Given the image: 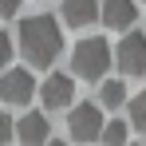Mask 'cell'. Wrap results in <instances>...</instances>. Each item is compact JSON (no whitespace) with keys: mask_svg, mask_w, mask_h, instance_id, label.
Here are the masks:
<instances>
[{"mask_svg":"<svg viewBox=\"0 0 146 146\" xmlns=\"http://www.w3.org/2000/svg\"><path fill=\"white\" fill-rule=\"evenodd\" d=\"M16 40H20V55H24L32 67H51L59 59V51H63V28H59L55 16L40 12V16L20 20Z\"/></svg>","mask_w":146,"mask_h":146,"instance_id":"obj_1","label":"cell"},{"mask_svg":"<svg viewBox=\"0 0 146 146\" xmlns=\"http://www.w3.org/2000/svg\"><path fill=\"white\" fill-rule=\"evenodd\" d=\"M115 63V55H111V44L103 40V36H87V40H79L71 51V75H79V79H103L107 75V67Z\"/></svg>","mask_w":146,"mask_h":146,"instance_id":"obj_2","label":"cell"},{"mask_svg":"<svg viewBox=\"0 0 146 146\" xmlns=\"http://www.w3.org/2000/svg\"><path fill=\"white\" fill-rule=\"evenodd\" d=\"M103 107L99 103H75L71 115H67V134H71L75 142H95L99 134H103Z\"/></svg>","mask_w":146,"mask_h":146,"instance_id":"obj_3","label":"cell"},{"mask_svg":"<svg viewBox=\"0 0 146 146\" xmlns=\"http://www.w3.org/2000/svg\"><path fill=\"white\" fill-rule=\"evenodd\" d=\"M115 63L122 75H146V36L142 32H122L119 48H115Z\"/></svg>","mask_w":146,"mask_h":146,"instance_id":"obj_4","label":"cell"},{"mask_svg":"<svg viewBox=\"0 0 146 146\" xmlns=\"http://www.w3.org/2000/svg\"><path fill=\"white\" fill-rule=\"evenodd\" d=\"M36 91H40V87H36V79H32L28 67H8V71L0 75V99H4V103H12V107L32 103Z\"/></svg>","mask_w":146,"mask_h":146,"instance_id":"obj_5","label":"cell"},{"mask_svg":"<svg viewBox=\"0 0 146 146\" xmlns=\"http://www.w3.org/2000/svg\"><path fill=\"white\" fill-rule=\"evenodd\" d=\"M40 99L48 111H63V107H75V79L63 71H51L44 83H40Z\"/></svg>","mask_w":146,"mask_h":146,"instance_id":"obj_6","label":"cell"},{"mask_svg":"<svg viewBox=\"0 0 146 146\" xmlns=\"http://www.w3.org/2000/svg\"><path fill=\"white\" fill-rule=\"evenodd\" d=\"M99 20L107 28H115V32H130L134 20H138V4L134 0H107L99 8Z\"/></svg>","mask_w":146,"mask_h":146,"instance_id":"obj_7","label":"cell"},{"mask_svg":"<svg viewBox=\"0 0 146 146\" xmlns=\"http://www.w3.org/2000/svg\"><path fill=\"white\" fill-rule=\"evenodd\" d=\"M16 134H20L24 146H48V119H44L40 111H28V115H20V122H16Z\"/></svg>","mask_w":146,"mask_h":146,"instance_id":"obj_8","label":"cell"},{"mask_svg":"<svg viewBox=\"0 0 146 146\" xmlns=\"http://www.w3.org/2000/svg\"><path fill=\"white\" fill-rule=\"evenodd\" d=\"M99 0H63V20L71 28H87V24H95L99 20Z\"/></svg>","mask_w":146,"mask_h":146,"instance_id":"obj_9","label":"cell"},{"mask_svg":"<svg viewBox=\"0 0 146 146\" xmlns=\"http://www.w3.org/2000/svg\"><path fill=\"white\" fill-rule=\"evenodd\" d=\"M122 103H126V83H122V79H103V87H99V107L119 111Z\"/></svg>","mask_w":146,"mask_h":146,"instance_id":"obj_10","label":"cell"},{"mask_svg":"<svg viewBox=\"0 0 146 146\" xmlns=\"http://www.w3.org/2000/svg\"><path fill=\"white\" fill-rule=\"evenodd\" d=\"M103 146H130L126 142V122H119V119H111V122H103Z\"/></svg>","mask_w":146,"mask_h":146,"instance_id":"obj_11","label":"cell"},{"mask_svg":"<svg viewBox=\"0 0 146 146\" xmlns=\"http://www.w3.org/2000/svg\"><path fill=\"white\" fill-rule=\"evenodd\" d=\"M126 111H130V126H138V130H146V91L130 99V107H126Z\"/></svg>","mask_w":146,"mask_h":146,"instance_id":"obj_12","label":"cell"},{"mask_svg":"<svg viewBox=\"0 0 146 146\" xmlns=\"http://www.w3.org/2000/svg\"><path fill=\"white\" fill-rule=\"evenodd\" d=\"M8 59H12V36L0 32V75L8 71Z\"/></svg>","mask_w":146,"mask_h":146,"instance_id":"obj_13","label":"cell"},{"mask_svg":"<svg viewBox=\"0 0 146 146\" xmlns=\"http://www.w3.org/2000/svg\"><path fill=\"white\" fill-rule=\"evenodd\" d=\"M12 134H16V122H12V115H4V111H0V146L12 142Z\"/></svg>","mask_w":146,"mask_h":146,"instance_id":"obj_14","label":"cell"},{"mask_svg":"<svg viewBox=\"0 0 146 146\" xmlns=\"http://www.w3.org/2000/svg\"><path fill=\"white\" fill-rule=\"evenodd\" d=\"M20 12V0H0V20H12Z\"/></svg>","mask_w":146,"mask_h":146,"instance_id":"obj_15","label":"cell"},{"mask_svg":"<svg viewBox=\"0 0 146 146\" xmlns=\"http://www.w3.org/2000/svg\"><path fill=\"white\" fill-rule=\"evenodd\" d=\"M48 146H67V142H59V138H48Z\"/></svg>","mask_w":146,"mask_h":146,"instance_id":"obj_16","label":"cell"}]
</instances>
